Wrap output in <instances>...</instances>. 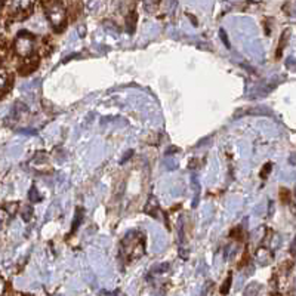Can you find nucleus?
I'll list each match as a JSON object with an SVG mask.
<instances>
[{
  "label": "nucleus",
  "instance_id": "obj_1",
  "mask_svg": "<svg viewBox=\"0 0 296 296\" xmlns=\"http://www.w3.org/2000/svg\"><path fill=\"white\" fill-rule=\"evenodd\" d=\"M46 6H48V9H46V15H48V18H49V21H50V24H52V27H53V30H55L56 33L63 32L67 22L66 9L63 8V5H61V3H49V5H46Z\"/></svg>",
  "mask_w": 296,
  "mask_h": 296
},
{
  "label": "nucleus",
  "instance_id": "obj_2",
  "mask_svg": "<svg viewBox=\"0 0 296 296\" xmlns=\"http://www.w3.org/2000/svg\"><path fill=\"white\" fill-rule=\"evenodd\" d=\"M34 36L28 32H19L15 39V52L21 56H28L33 52Z\"/></svg>",
  "mask_w": 296,
  "mask_h": 296
},
{
  "label": "nucleus",
  "instance_id": "obj_3",
  "mask_svg": "<svg viewBox=\"0 0 296 296\" xmlns=\"http://www.w3.org/2000/svg\"><path fill=\"white\" fill-rule=\"evenodd\" d=\"M259 290H261L259 283H250V284H247V287L245 289L243 296H258Z\"/></svg>",
  "mask_w": 296,
  "mask_h": 296
},
{
  "label": "nucleus",
  "instance_id": "obj_4",
  "mask_svg": "<svg viewBox=\"0 0 296 296\" xmlns=\"http://www.w3.org/2000/svg\"><path fill=\"white\" fill-rule=\"evenodd\" d=\"M8 218H9V214L5 211V209H0V230L6 225L8 222Z\"/></svg>",
  "mask_w": 296,
  "mask_h": 296
},
{
  "label": "nucleus",
  "instance_id": "obj_5",
  "mask_svg": "<svg viewBox=\"0 0 296 296\" xmlns=\"http://www.w3.org/2000/svg\"><path fill=\"white\" fill-rule=\"evenodd\" d=\"M80 222H82V209L79 208V209H77V214H76V219H74V222H73V231L77 230V227L80 225Z\"/></svg>",
  "mask_w": 296,
  "mask_h": 296
},
{
  "label": "nucleus",
  "instance_id": "obj_6",
  "mask_svg": "<svg viewBox=\"0 0 296 296\" xmlns=\"http://www.w3.org/2000/svg\"><path fill=\"white\" fill-rule=\"evenodd\" d=\"M6 83H8V73L3 68H0V89H3Z\"/></svg>",
  "mask_w": 296,
  "mask_h": 296
},
{
  "label": "nucleus",
  "instance_id": "obj_7",
  "mask_svg": "<svg viewBox=\"0 0 296 296\" xmlns=\"http://www.w3.org/2000/svg\"><path fill=\"white\" fill-rule=\"evenodd\" d=\"M167 268H169V265H167V263H162V265L154 267V268H153V271H154V274H162V273H165Z\"/></svg>",
  "mask_w": 296,
  "mask_h": 296
},
{
  "label": "nucleus",
  "instance_id": "obj_8",
  "mask_svg": "<svg viewBox=\"0 0 296 296\" xmlns=\"http://www.w3.org/2000/svg\"><path fill=\"white\" fill-rule=\"evenodd\" d=\"M230 284H231V276H228V280H225V283H224V286H222V289H221V293H222V295L228 293V290H230Z\"/></svg>",
  "mask_w": 296,
  "mask_h": 296
},
{
  "label": "nucleus",
  "instance_id": "obj_9",
  "mask_svg": "<svg viewBox=\"0 0 296 296\" xmlns=\"http://www.w3.org/2000/svg\"><path fill=\"white\" fill-rule=\"evenodd\" d=\"M25 211H27V214H22V218H24V221H30V218H32V212H33V211H32V208H27Z\"/></svg>",
  "mask_w": 296,
  "mask_h": 296
},
{
  "label": "nucleus",
  "instance_id": "obj_10",
  "mask_svg": "<svg viewBox=\"0 0 296 296\" xmlns=\"http://www.w3.org/2000/svg\"><path fill=\"white\" fill-rule=\"evenodd\" d=\"M30 200H32L33 203H36L37 200H40L39 196H36V190H34V188H32V191H30Z\"/></svg>",
  "mask_w": 296,
  "mask_h": 296
},
{
  "label": "nucleus",
  "instance_id": "obj_11",
  "mask_svg": "<svg viewBox=\"0 0 296 296\" xmlns=\"http://www.w3.org/2000/svg\"><path fill=\"white\" fill-rule=\"evenodd\" d=\"M270 170H271V163H268V165L265 166V170H263V172H261V176H262V178H265V176H267V173H268Z\"/></svg>",
  "mask_w": 296,
  "mask_h": 296
},
{
  "label": "nucleus",
  "instance_id": "obj_12",
  "mask_svg": "<svg viewBox=\"0 0 296 296\" xmlns=\"http://www.w3.org/2000/svg\"><path fill=\"white\" fill-rule=\"evenodd\" d=\"M3 292H5V281L3 279H0V296L3 295Z\"/></svg>",
  "mask_w": 296,
  "mask_h": 296
},
{
  "label": "nucleus",
  "instance_id": "obj_13",
  "mask_svg": "<svg viewBox=\"0 0 296 296\" xmlns=\"http://www.w3.org/2000/svg\"><path fill=\"white\" fill-rule=\"evenodd\" d=\"M221 34H222V40H224V43L227 45V46H230V43H228V39H225V33L221 30Z\"/></svg>",
  "mask_w": 296,
  "mask_h": 296
}]
</instances>
